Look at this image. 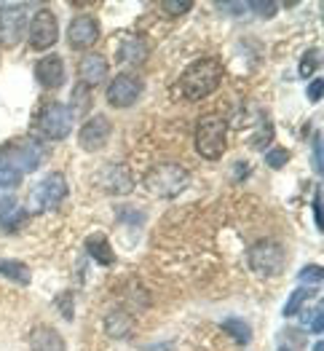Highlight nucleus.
<instances>
[{"mask_svg":"<svg viewBox=\"0 0 324 351\" xmlns=\"http://www.w3.org/2000/svg\"><path fill=\"white\" fill-rule=\"evenodd\" d=\"M223 81V64L217 59L206 57L196 59L179 78V91L185 94V99H204L209 94H214Z\"/></svg>","mask_w":324,"mask_h":351,"instance_id":"f257e3e1","label":"nucleus"},{"mask_svg":"<svg viewBox=\"0 0 324 351\" xmlns=\"http://www.w3.org/2000/svg\"><path fill=\"white\" fill-rule=\"evenodd\" d=\"M228 143V121L220 113H206L196 123V134H193V145L199 150V156H204L209 161H217L225 153Z\"/></svg>","mask_w":324,"mask_h":351,"instance_id":"f03ea898","label":"nucleus"},{"mask_svg":"<svg viewBox=\"0 0 324 351\" xmlns=\"http://www.w3.org/2000/svg\"><path fill=\"white\" fill-rule=\"evenodd\" d=\"M188 180H190V175H188L185 167H179L175 161H166V164H158L147 172L145 188L147 193H153L158 199H175L177 193L185 191Z\"/></svg>","mask_w":324,"mask_h":351,"instance_id":"7ed1b4c3","label":"nucleus"},{"mask_svg":"<svg viewBox=\"0 0 324 351\" xmlns=\"http://www.w3.org/2000/svg\"><path fill=\"white\" fill-rule=\"evenodd\" d=\"M284 263H287V255H284L282 244L273 239H263V241L252 244V250H249V268L258 276H279Z\"/></svg>","mask_w":324,"mask_h":351,"instance_id":"20e7f679","label":"nucleus"},{"mask_svg":"<svg viewBox=\"0 0 324 351\" xmlns=\"http://www.w3.org/2000/svg\"><path fill=\"white\" fill-rule=\"evenodd\" d=\"M0 156H3V161H5L14 172H19L22 177L29 175V172H35V169L40 167V158H43L40 147L35 145L32 140H11L8 145L0 147Z\"/></svg>","mask_w":324,"mask_h":351,"instance_id":"39448f33","label":"nucleus"},{"mask_svg":"<svg viewBox=\"0 0 324 351\" xmlns=\"http://www.w3.org/2000/svg\"><path fill=\"white\" fill-rule=\"evenodd\" d=\"M67 193H70V185H67L64 175H62V172H51V175L43 177V180L35 185V191H32V196H29V206H32L35 212L54 209V206L62 204V202L67 199Z\"/></svg>","mask_w":324,"mask_h":351,"instance_id":"423d86ee","label":"nucleus"},{"mask_svg":"<svg viewBox=\"0 0 324 351\" xmlns=\"http://www.w3.org/2000/svg\"><path fill=\"white\" fill-rule=\"evenodd\" d=\"M59 38V25H57V16L51 8H38L29 19V27H27V40L29 46L35 51H49Z\"/></svg>","mask_w":324,"mask_h":351,"instance_id":"0eeeda50","label":"nucleus"},{"mask_svg":"<svg viewBox=\"0 0 324 351\" xmlns=\"http://www.w3.org/2000/svg\"><path fill=\"white\" fill-rule=\"evenodd\" d=\"M38 126L43 132V137L49 140H64L73 129V110L62 102H49L43 110H40V118H38Z\"/></svg>","mask_w":324,"mask_h":351,"instance_id":"6e6552de","label":"nucleus"},{"mask_svg":"<svg viewBox=\"0 0 324 351\" xmlns=\"http://www.w3.org/2000/svg\"><path fill=\"white\" fill-rule=\"evenodd\" d=\"M27 32V5H3L0 8V40L5 46H16Z\"/></svg>","mask_w":324,"mask_h":351,"instance_id":"1a4fd4ad","label":"nucleus"},{"mask_svg":"<svg viewBox=\"0 0 324 351\" xmlns=\"http://www.w3.org/2000/svg\"><path fill=\"white\" fill-rule=\"evenodd\" d=\"M142 78L132 75V73H121L113 78V84L108 86V102L113 108H132L140 97H142Z\"/></svg>","mask_w":324,"mask_h":351,"instance_id":"9d476101","label":"nucleus"},{"mask_svg":"<svg viewBox=\"0 0 324 351\" xmlns=\"http://www.w3.org/2000/svg\"><path fill=\"white\" fill-rule=\"evenodd\" d=\"M110 134H113V123L108 121V116H91L78 134V143L86 153H97L108 145Z\"/></svg>","mask_w":324,"mask_h":351,"instance_id":"9b49d317","label":"nucleus"},{"mask_svg":"<svg viewBox=\"0 0 324 351\" xmlns=\"http://www.w3.org/2000/svg\"><path fill=\"white\" fill-rule=\"evenodd\" d=\"M99 40V22L94 16H75L67 27V43L75 51H86Z\"/></svg>","mask_w":324,"mask_h":351,"instance_id":"f8f14e48","label":"nucleus"},{"mask_svg":"<svg viewBox=\"0 0 324 351\" xmlns=\"http://www.w3.org/2000/svg\"><path fill=\"white\" fill-rule=\"evenodd\" d=\"M99 185H102L108 193H113V196H126V193H132V188H134V177H132L126 164H108V167L99 172Z\"/></svg>","mask_w":324,"mask_h":351,"instance_id":"ddd939ff","label":"nucleus"},{"mask_svg":"<svg viewBox=\"0 0 324 351\" xmlns=\"http://www.w3.org/2000/svg\"><path fill=\"white\" fill-rule=\"evenodd\" d=\"M110 73V64L102 54H86L78 62V78H81V86L94 88L99 86Z\"/></svg>","mask_w":324,"mask_h":351,"instance_id":"4468645a","label":"nucleus"},{"mask_svg":"<svg viewBox=\"0 0 324 351\" xmlns=\"http://www.w3.org/2000/svg\"><path fill=\"white\" fill-rule=\"evenodd\" d=\"M35 78L38 84L46 88H59L64 84V62L57 54H49V57L38 59L35 64Z\"/></svg>","mask_w":324,"mask_h":351,"instance_id":"2eb2a0df","label":"nucleus"},{"mask_svg":"<svg viewBox=\"0 0 324 351\" xmlns=\"http://www.w3.org/2000/svg\"><path fill=\"white\" fill-rule=\"evenodd\" d=\"M29 351H67L64 341L54 327L49 324H35L29 330Z\"/></svg>","mask_w":324,"mask_h":351,"instance_id":"dca6fc26","label":"nucleus"},{"mask_svg":"<svg viewBox=\"0 0 324 351\" xmlns=\"http://www.w3.org/2000/svg\"><path fill=\"white\" fill-rule=\"evenodd\" d=\"M27 209L19 204L14 196H8V199H0V226H3V231H19L25 223H27Z\"/></svg>","mask_w":324,"mask_h":351,"instance_id":"f3484780","label":"nucleus"},{"mask_svg":"<svg viewBox=\"0 0 324 351\" xmlns=\"http://www.w3.org/2000/svg\"><path fill=\"white\" fill-rule=\"evenodd\" d=\"M147 54H150V49H147V43L140 35H126L121 40V46H118L116 59L121 64H142L147 59Z\"/></svg>","mask_w":324,"mask_h":351,"instance_id":"a211bd4d","label":"nucleus"},{"mask_svg":"<svg viewBox=\"0 0 324 351\" xmlns=\"http://www.w3.org/2000/svg\"><path fill=\"white\" fill-rule=\"evenodd\" d=\"M132 330H134V319H132V314H126L123 308H116V311H110L108 317H105V332L110 335V338H129L132 335Z\"/></svg>","mask_w":324,"mask_h":351,"instance_id":"6ab92c4d","label":"nucleus"},{"mask_svg":"<svg viewBox=\"0 0 324 351\" xmlns=\"http://www.w3.org/2000/svg\"><path fill=\"white\" fill-rule=\"evenodd\" d=\"M86 252L91 261H97L99 265H113L116 263V255H113V247L110 241L102 234H91L86 239Z\"/></svg>","mask_w":324,"mask_h":351,"instance_id":"aec40b11","label":"nucleus"},{"mask_svg":"<svg viewBox=\"0 0 324 351\" xmlns=\"http://www.w3.org/2000/svg\"><path fill=\"white\" fill-rule=\"evenodd\" d=\"M0 276L16 282V285H22V287H27L29 282H32L29 268L25 263H19V261H3V258H0Z\"/></svg>","mask_w":324,"mask_h":351,"instance_id":"412c9836","label":"nucleus"},{"mask_svg":"<svg viewBox=\"0 0 324 351\" xmlns=\"http://www.w3.org/2000/svg\"><path fill=\"white\" fill-rule=\"evenodd\" d=\"M231 338H234L236 343H241V346H247L249 341H252V330H249V324L244 322V319H236V317H231V319H225V322L220 324Z\"/></svg>","mask_w":324,"mask_h":351,"instance_id":"4be33fe9","label":"nucleus"},{"mask_svg":"<svg viewBox=\"0 0 324 351\" xmlns=\"http://www.w3.org/2000/svg\"><path fill=\"white\" fill-rule=\"evenodd\" d=\"M311 298V293H308V287H297L292 295H290V300L284 303V317H295L303 306H306V300Z\"/></svg>","mask_w":324,"mask_h":351,"instance_id":"5701e85b","label":"nucleus"},{"mask_svg":"<svg viewBox=\"0 0 324 351\" xmlns=\"http://www.w3.org/2000/svg\"><path fill=\"white\" fill-rule=\"evenodd\" d=\"M303 324H306L308 330H314L316 335L322 332V330H324V308H322V303H316V308H314V311H308V314L303 311Z\"/></svg>","mask_w":324,"mask_h":351,"instance_id":"b1692460","label":"nucleus"},{"mask_svg":"<svg viewBox=\"0 0 324 351\" xmlns=\"http://www.w3.org/2000/svg\"><path fill=\"white\" fill-rule=\"evenodd\" d=\"M316 67H319V49H311V51H306V54H303L297 70H300V75H303V78H311Z\"/></svg>","mask_w":324,"mask_h":351,"instance_id":"393cba45","label":"nucleus"},{"mask_svg":"<svg viewBox=\"0 0 324 351\" xmlns=\"http://www.w3.org/2000/svg\"><path fill=\"white\" fill-rule=\"evenodd\" d=\"M190 8H193L190 0H164V3H161V11H164L166 16H182V14H188Z\"/></svg>","mask_w":324,"mask_h":351,"instance_id":"a878e982","label":"nucleus"},{"mask_svg":"<svg viewBox=\"0 0 324 351\" xmlns=\"http://www.w3.org/2000/svg\"><path fill=\"white\" fill-rule=\"evenodd\" d=\"M19 182H22V175L14 172V169L3 161V156H0V188H16Z\"/></svg>","mask_w":324,"mask_h":351,"instance_id":"bb28decb","label":"nucleus"},{"mask_svg":"<svg viewBox=\"0 0 324 351\" xmlns=\"http://www.w3.org/2000/svg\"><path fill=\"white\" fill-rule=\"evenodd\" d=\"M287 161H290V153H287L284 147H273V150L265 153V164H268L271 169H282Z\"/></svg>","mask_w":324,"mask_h":351,"instance_id":"cd10ccee","label":"nucleus"},{"mask_svg":"<svg viewBox=\"0 0 324 351\" xmlns=\"http://www.w3.org/2000/svg\"><path fill=\"white\" fill-rule=\"evenodd\" d=\"M300 282H311V285H322V265H306L300 274H297Z\"/></svg>","mask_w":324,"mask_h":351,"instance_id":"c85d7f7f","label":"nucleus"},{"mask_svg":"<svg viewBox=\"0 0 324 351\" xmlns=\"http://www.w3.org/2000/svg\"><path fill=\"white\" fill-rule=\"evenodd\" d=\"M247 8L258 11V14H260V16H265V19H271V16L279 11V5H276V3H268V0H265V3H260V0H255V3H247Z\"/></svg>","mask_w":324,"mask_h":351,"instance_id":"c756f323","label":"nucleus"},{"mask_svg":"<svg viewBox=\"0 0 324 351\" xmlns=\"http://www.w3.org/2000/svg\"><path fill=\"white\" fill-rule=\"evenodd\" d=\"M322 78H314V81H311V84H308V88H306V91H308V99H311V102H319V99H322Z\"/></svg>","mask_w":324,"mask_h":351,"instance_id":"7c9ffc66","label":"nucleus"},{"mask_svg":"<svg viewBox=\"0 0 324 351\" xmlns=\"http://www.w3.org/2000/svg\"><path fill=\"white\" fill-rule=\"evenodd\" d=\"M314 217H316V228H322V188H316L314 193Z\"/></svg>","mask_w":324,"mask_h":351,"instance_id":"2f4dec72","label":"nucleus"},{"mask_svg":"<svg viewBox=\"0 0 324 351\" xmlns=\"http://www.w3.org/2000/svg\"><path fill=\"white\" fill-rule=\"evenodd\" d=\"M314 169L322 172V137H314Z\"/></svg>","mask_w":324,"mask_h":351,"instance_id":"473e14b6","label":"nucleus"},{"mask_svg":"<svg viewBox=\"0 0 324 351\" xmlns=\"http://www.w3.org/2000/svg\"><path fill=\"white\" fill-rule=\"evenodd\" d=\"M67 298H70V295L64 293V295H59V306H62V317H64V319H73V300H70V303H67Z\"/></svg>","mask_w":324,"mask_h":351,"instance_id":"72a5a7b5","label":"nucleus"},{"mask_svg":"<svg viewBox=\"0 0 324 351\" xmlns=\"http://www.w3.org/2000/svg\"><path fill=\"white\" fill-rule=\"evenodd\" d=\"M220 11H234V14H244L247 11V3H217Z\"/></svg>","mask_w":324,"mask_h":351,"instance_id":"f704fd0d","label":"nucleus"},{"mask_svg":"<svg viewBox=\"0 0 324 351\" xmlns=\"http://www.w3.org/2000/svg\"><path fill=\"white\" fill-rule=\"evenodd\" d=\"M314 351H322V343H316V346H314Z\"/></svg>","mask_w":324,"mask_h":351,"instance_id":"c9c22d12","label":"nucleus"},{"mask_svg":"<svg viewBox=\"0 0 324 351\" xmlns=\"http://www.w3.org/2000/svg\"><path fill=\"white\" fill-rule=\"evenodd\" d=\"M282 351H284V349H282Z\"/></svg>","mask_w":324,"mask_h":351,"instance_id":"e433bc0d","label":"nucleus"}]
</instances>
